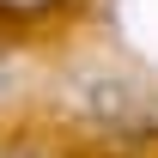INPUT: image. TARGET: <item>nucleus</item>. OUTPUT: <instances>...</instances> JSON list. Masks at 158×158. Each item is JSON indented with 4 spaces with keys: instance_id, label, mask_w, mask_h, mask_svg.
<instances>
[{
    "instance_id": "obj_1",
    "label": "nucleus",
    "mask_w": 158,
    "mask_h": 158,
    "mask_svg": "<svg viewBox=\"0 0 158 158\" xmlns=\"http://www.w3.org/2000/svg\"><path fill=\"white\" fill-rule=\"evenodd\" d=\"M0 158H49V152H31V146H19V152H0Z\"/></svg>"
}]
</instances>
